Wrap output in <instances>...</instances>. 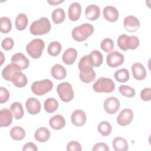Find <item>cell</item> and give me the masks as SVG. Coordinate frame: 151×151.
I'll list each match as a JSON object with an SVG mask.
<instances>
[{
	"mask_svg": "<svg viewBox=\"0 0 151 151\" xmlns=\"http://www.w3.org/2000/svg\"><path fill=\"white\" fill-rule=\"evenodd\" d=\"M93 32V26L88 23H84L73 28L71 31V35L74 40L81 42L86 40Z\"/></svg>",
	"mask_w": 151,
	"mask_h": 151,
	"instance_id": "obj_1",
	"label": "cell"
},
{
	"mask_svg": "<svg viewBox=\"0 0 151 151\" xmlns=\"http://www.w3.org/2000/svg\"><path fill=\"white\" fill-rule=\"evenodd\" d=\"M51 28V26L49 19L46 17H41L32 22L29 31L31 34L34 35H44L49 32Z\"/></svg>",
	"mask_w": 151,
	"mask_h": 151,
	"instance_id": "obj_2",
	"label": "cell"
},
{
	"mask_svg": "<svg viewBox=\"0 0 151 151\" xmlns=\"http://www.w3.org/2000/svg\"><path fill=\"white\" fill-rule=\"evenodd\" d=\"M117 45L119 47L123 50H135L139 45L140 41L137 37L134 35L129 36L126 34H122L117 38Z\"/></svg>",
	"mask_w": 151,
	"mask_h": 151,
	"instance_id": "obj_3",
	"label": "cell"
},
{
	"mask_svg": "<svg viewBox=\"0 0 151 151\" xmlns=\"http://www.w3.org/2000/svg\"><path fill=\"white\" fill-rule=\"evenodd\" d=\"M93 90L97 93H111L115 88L114 81L110 78L101 77L93 85Z\"/></svg>",
	"mask_w": 151,
	"mask_h": 151,
	"instance_id": "obj_4",
	"label": "cell"
},
{
	"mask_svg": "<svg viewBox=\"0 0 151 151\" xmlns=\"http://www.w3.org/2000/svg\"><path fill=\"white\" fill-rule=\"evenodd\" d=\"M44 47V41L40 38H36L31 41L27 45L26 51L31 58L37 59L41 56Z\"/></svg>",
	"mask_w": 151,
	"mask_h": 151,
	"instance_id": "obj_5",
	"label": "cell"
},
{
	"mask_svg": "<svg viewBox=\"0 0 151 151\" xmlns=\"http://www.w3.org/2000/svg\"><path fill=\"white\" fill-rule=\"evenodd\" d=\"M52 82L49 79L36 81L31 85V90L37 96H42L51 91L52 88Z\"/></svg>",
	"mask_w": 151,
	"mask_h": 151,
	"instance_id": "obj_6",
	"label": "cell"
},
{
	"mask_svg": "<svg viewBox=\"0 0 151 151\" xmlns=\"http://www.w3.org/2000/svg\"><path fill=\"white\" fill-rule=\"evenodd\" d=\"M57 91L60 99L64 102H69L74 96L71 85L68 82L60 83L57 87Z\"/></svg>",
	"mask_w": 151,
	"mask_h": 151,
	"instance_id": "obj_7",
	"label": "cell"
},
{
	"mask_svg": "<svg viewBox=\"0 0 151 151\" xmlns=\"http://www.w3.org/2000/svg\"><path fill=\"white\" fill-rule=\"evenodd\" d=\"M124 55L117 51H111L106 57V62L107 65L112 68L117 67L123 64L124 63Z\"/></svg>",
	"mask_w": 151,
	"mask_h": 151,
	"instance_id": "obj_8",
	"label": "cell"
},
{
	"mask_svg": "<svg viewBox=\"0 0 151 151\" xmlns=\"http://www.w3.org/2000/svg\"><path fill=\"white\" fill-rule=\"evenodd\" d=\"M120 101L115 97H110L107 98L103 104L105 111L110 114H115L120 107Z\"/></svg>",
	"mask_w": 151,
	"mask_h": 151,
	"instance_id": "obj_9",
	"label": "cell"
},
{
	"mask_svg": "<svg viewBox=\"0 0 151 151\" xmlns=\"http://www.w3.org/2000/svg\"><path fill=\"white\" fill-rule=\"evenodd\" d=\"M133 118V111L130 109H123L117 117V123L122 126L129 124Z\"/></svg>",
	"mask_w": 151,
	"mask_h": 151,
	"instance_id": "obj_10",
	"label": "cell"
},
{
	"mask_svg": "<svg viewBox=\"0 0 151 151\" xmlns=\"http://www.w3.org/2000/svg\"><path fill=\"white\" fill-rule=\"evenodd\" d=\"M123 25L126 31L130 32H133L139 29L140 21L137 17L133 15H128L124 19Z\"/></svg>",
	"mask_w": 151,
	"mask_h": 151,
	"instance_id": "obj_11",
	"label": "cell"
},
{
	"mask_svg": "<svg viewBox=\"0 0 151 151\" xmlns=\"http://www.w3.org/2000/svg\"><path fill=\"white\" fill-rule=\"evenodd\" d=\"M79 70V77L83 82L89 83L94 80L96 78V72L94 71L93 67H85Z\"/></svg>",
	"mask_w": 151,
	"mask_h": 151,
	"instance_id": "obj_12",
	"label": "cell"
},
{
	"mask_svg": "<svg viewBox=\"0 0 151 151\" xmlns=\"http://www.w3.org/2000/svg\"><path fill=\"white\" fill-rule=\"evenodd\" d=\"M25 106L28 113L32 115L37 114L41 111V103L38 99L34 97L28 99L25 103Z\"/></svg>",
	"mask_w": 151,
	"mask_h": 151,
	"instance_id": "obj_13",
	"label": "cell"
},
{
	"mask_svg": "<svg viewBox=\"0 0 151 151\" xmlns=\"http://www.w3.org/2000/svg\"><path fill=\"white\" fill-rule=\"evenodd\" d=\"M72 123L77 127L83 126L87 120V116L85 112L80 109L74 110L71 116Z\"/></svg>",
	"mask_w": 151,
	"mask_h": 151,
	"instance_id": "obj_14",
	"label": "cell"
},
{
	"mask_svg": "<svg viewBox=\"0 0 151 151\" xmlns=\"http://www.w3.org/2000/svg\"><path fill=\"white\" fill-rule=\"evenodd\" d=\"M21 68L18 65L11 63L3 69L2 71V76L5 80L11 81L13 76L17 72L21 71Z\"/></svg>",
	"mask_w": 151,
	"mask_h": 151,
	"instance_id": "obj_15",
	"label": "cell"
},
{
	"mask_svg": "<svg viewBox=\"0 0 151 151\" xmlns=\"http://www.w3.org/2000/svg\"><path fill=\"white\" fill-rule=\"evenodd\" d=\"M133 77L137 80H142L146 77L147 73L144 65L140 63H135L132 66Z\"/></svg>",
	"mask_w": 151,
	"mask_h": 151,
	"instance_id": "obj_16",
	"label": "cell"
},
{
	"mask_svg": "<svg viewBox=\"0 0 151 151\" xmlns=\"http://www.w3.org/2000/svg\"><path fill=\"white\" fill-rule=\"evenodd\" d=\"M119 11L113 6L108 5L103 9V17L108 21L116 22L119 18Z\"/></svg>",
	"mask_w": 151,
	"mask_h": 151,
	"instance_id": "obj_17",
	"label": "cell"
},
{
	"mask_svg": "<svg viewBox=\"0 0 151 151\" xmlns=\"http://www.w3.org/2000/svg\"><path fill=\"white\" fill-rule=\"evenodd\" d=\"M11 62L18 65L21 68V70H25L27 68L29 64L28 59L25 57L24 54L21 52L14 54L11 57Z\"/></svg>",
	"mask_w": 151,
	"mask_h": 151,
	"instance_id": "obj_18",
	"label": "cell"
},
{
	"mask_svg": "<svg viewBox=\"0 0 151 151\" xmlns=\"http://www.w3.org/2000/svg\"><path fill=\"white\" fill-rule=\"evenodd\" d=\"M81 14V6L78 2L72 3L68 10V14L71 21H76L79 19Z\"/></svg>",
	"mask_w": 151,
	"mask_h": 151,
	"instance_id": "obj_19",
	"label": "cell"
},
{
	"mask_svg": "<svg viewBox=\"0 0 151 151\" xmlns=\"http://www.w3.org/2000/svg\"><path fill=\"white\" fill-rule=\"evenodd\" d=\"M86 17L91 21L97 19L100 15V8L94 4L88 5L85 10Z\"/></svg>",
	"mask_w": 151,
	"mask_h": 151,
	"instance_id": "obj_20",
	"label": "cell"
},
{
	"mask_svg": "<svg viewBox=\"0 0 151 151\" xmlns=\"http://www.w3.org/2000/svg\"><path fill=\"white\" fill-rule=\"evenodd\" d=\"M77 57V51L75 48H70L66 50L62 56L63 61L67 65L73 64Z\"/></svg>",
	"mask_w": 151,
	"mask_h": 151,
	"instance_id": "obj_21",
	"label": "cell"
},
{
	"mask_svg": "<svg viewBox=\"0 0 151 151\" xmlns=\"http://www.w3.org/2000/svg\"><path fill=\"white\" fill-rule=\"evenodd\" d=\"M12 122V115L11 111L4 108L0 110V126L1 127H7Z\"/></svg>",
	"mask_w": 151,
	"mask_h": 151,
	"instance_id": "obj_22",
	"label": "cell"
},
{
	"mask_svg": "<svg viewBox=\"0 0 151 151\" xmlns=\"http://www.w3.org/2000/svg\"><path fill=\"white\" fill-rule=\"evenodd\" d=\"M49 124L53 129L60 130L65 126V120L62 115L56 114L51 117L49 120Z\"/></svg>",
	"mask_w": 151,
	"mask_h": 151,
	"instance_id": "obj_23",
	"label": "cell"
},
{
	"mask_svg": "<svg viewBox=\"0 0 151 151\" xmlns=\"http://www.w3.org/2000/svg\"><path fill=\"white\" fill-rule=\"evenodd\" d=\"M51 76L57 80H63L67 76L65 68L60 64H56L52 66L51 70Z\"/></svg>",
	"mask_w": 151,
	"mask_h": 151,
	"instance_id": "obj_24",
	"label": "cell"
},
{
	"mask_svg": "<svg viewBox=\"0 0 151 151\" xmlns=\"http://www.w3.org/2000/svg\"><path fill=\"white\" fill-rule=\"evenodd\" d=\"M88 55L89 57L90 63L93 67H98L102 64L103 57L99 51L93 50Z\"/></svg>",
	"mask_w": 151,
	"mask_h": 151,
	"instance_id": "obj_25",
	"label": "cell"
},
{
	"mask_svg": "<svg viewBox=\"0 0 151 151\" xmlns=\"http://www.w3.org/2000/svg\"><path fill=\"white\" fill-rule=\"evenodd\" d=\"M50 137V132L45 127H40L35 131L34 134L35 139L39 142H45L49 139Z\"/></svg>",
	"mask_w": 151,
	"mask_h": 151,
	"instance_id": "obj_26",
	"label": "cell"
},
{
	"mask_svg": "<svg viewBox=\"0 0 151 151\" xmlns=\"http://www.w3.org/2000/svg\"><path fill=\"white\" fill-rule=\"evenodd\" d=\"M112 146L116 151H126L129 148L127 140L122 137H115L112 141Z\"/></svg>",
	"mask_w": 151,
	"mask_h": 151,
	"instance_id": "obj_27",
	"label": "cell"
},
{
	"mask_svg": "<svg viewBox=\"0 0 151 151\" xmlns=\"http://www.w3.org/2000/svg\"><path fill=\"white\" fill-rule=\"evenodd\" d=\"M11 81L13 83L15 86L19 88H22L26 86L27 83V78L26 76L21 71H19L13 76Z\"/></svg>",
	"mask_w": 151,
	"mask_h": 151,
	"instance_id": "obj_28",
	"label": "cell"
},
{
	"mask_svg": "<svg viewBox=\"0 0 151 151\" xmlns=\"http://www.w3.org/2000/svg\"><path fill=\"white\" fill-rule=\"evenodd\" d=\"M28 18L25 14L21 13L18 14L15 21V25L17 29L19 31L24 30L28 24Z\"/></svg>",
	"mask_w": 151,
	"mask_h": 151,
	"instance_id": "obj_29",
	"label": "cell"
},
{
	"mask_svg": "<svg viewBox=\"0 0 151 151\" xmlns=\"http://www.w3.org/2000/svg\"><path fill=\"white\" fill-rule=\"evenodd\" d=\"M10 136L15 140H21L25 136V132L21 126H14L10 130Z\"/></svg>",
	"mask_w": 151,
	"mask_h": 151,
	"instance_id": "obj_30",
	"label": "cell"
},
{
	"mask_svg": "<svg viewBox=\"0 0 151 151\" xmlns=\"http://www.w3.org/2000/svg\"><path fill=\"white\" fill-rule=\"evenodd\" d=\"M44 107L46 112L51 113L55 111L58 107V103L54 98H48L46 99L44 103Z\"/></svg>",
	"mask_w": 151,
	"mask_h": 151,
	"instance_id": "obj_31",
	"label": "cell"
},
{
	"mask_svg": "<svg viewBox=\"0 0 151 151\" xmlns=\"http://www.w3.org/2000/svg\"><path fill=\"white\" fill-rule=\"evenodd\" d=\"M65 12L61 8L55 9L51 14L52 19L53 22L55 24H58L63 22L65 19Z\"/></svg>",
	"mask_w": 151,
	"mask_h": 151,
	"instance_id": "obj_32",
	"label": "cell"
},
{
	"mask_svg": "<svg viewBox=\"0 0 151 151\" xmlns=\"http://www.w3.org/2000/svg\"><path fill=\"white\" fill-rule=\"evenodd\" d=\"M10 109L13 113V116L15 119H21L24 114V111L22 104L19 102L13 103L10 107Z\"/></svg>",
	"mask_w": 151,
	"mask_h": 151,
	"instance_id": "obj_33",
	"label": "cell"
},
{
	"mask_svg": "<svg viewBox=\"0 0 151 151\" xmlns=\"http://www.w3.org/2000/svg\"><path fill=\"white\" fill-rule=\"evenodd\" d=\"M114 78L120 83H125L129 80V72L126 68H122L115 71Z\"/></svg>",
	"mask_w": 151,
	"mask_h": 151,
	"instance_id": "obj_34",
	"label": "cell"
},
{
	"mask_svg": "<svg viewBox=\"0 0 151 151\" xmlns=\"http://www.w3.org/2000/svg\"><path fill=\"white\" fill-rule=\"evenodd\" d=\"M61 50V44L58 41H52L49 44L47 51L49 55L52 57H55L60 53Z\"/></svg>",
	"mask_w": 151,
	"mask_h": 151,
	"instance_id": "obj_35",
	"label": "cell"
},
{
	"mask_svg": "<svg viewBox=\"0 0 151 151\" xmlns=\"http://www.w3.org/2000/svg\"><path fill=\"white\" fill-rule=\"evenodd\" d=\"M97 130L103 136H107L111 133L112 127L108 122L102 121L98 124Z\"/></svg>",
	"mask_w": 151,
	"mask_h": 151,
	"instance_id": "obj_36",
	"label": "cell"
},
{
	"mask_svg": "<svg viewBox=\"0 0 151 151\" xmlns=\"http://www.w3.org/2000/svg\"><path fill=\"white\" fill-rule=\"evenodd\" d=\"M12 28V22L9 18L2 17L0 19V31L2 33H8Z\"/></svg>",
	"mask_w": 151,
	"mask_h": 151,
	"instance_id": "obj_37",
	"label": "cell"
},
{
	"mask_svg": "<svg viewBox=\"0 0 151 151\" xmlns=\"http://www.w3.org/2000/svg\"><path fill=\"white\" fill-rule=\"evenodd\" d=\"M119 91L123 96L127 97H133L135 95V90L130 86L122 85L119 88Z\"/></svg>",
	"mask_w": 151,
	"mask_h": 151,
	"instance_id": "obj_38",
	"label": "cell"
},
{
	"mask_svg": "<svg viewBox=\"0 0 151 151\" xmlns=\"http://www.w3.org/2000/svg\"><path fill=\"white\" fill-rule=\"evenodd\" d=\"M100 47L106 52H110L114 48V42L111 38H105L100 43Z\"/></svg>",
	"mask_w": 151,
	"mask_h": 151,
	"instance_id": "obj_39",
	"label": "cell"
},
{
	"mask_svg": "<svg viewBox=\"0 0 151 151\" xmlns=\"http://www.w3.org/2000/svg\"><path fill=\"white\" fill-rule=\"evenodd\" d=\"M14 45V40L9 37H7L4 38L1 42V47L3 49L5 50H11Z\"/></svg>",
	"mask_w": 151,
	"mask_h": 151,
	"instance_id": "obj_40",
	"label": "cell"
},
{
	"mask_svg": "<svg viewBox=\"0 0 151 151\" xmlns=\"http://www.w3.org/2000/svg\"><path fill=\"white\" fill-rule=\"evenodd\" d=\"M68 151H81L82 150L81 145L77 141H71L67 145Z\"/></svg>",
	"mask_w": 151,
	"mask_h": 151,
	"instance_id": "obj_41",
	"label": "cell"
},
{
	"mask_svg": "<svg viewBox=\"0 0 151 151\" xmlns=\"http://www.w3.org/2000/svg\"><path fill=\"white\" fill-rule=\"evenodd\" d=\"M9 98V93L6 88L3 87H0V103L6 102Z\"/></svg>",
	"mask_w": 151,
	"mask_h": 151,
	"instance_id": "obj_42",
	"label": "cell"
},
{
	"mask_svg": "<svg viewBox=\"0 0 151 151\" xmlns=\"http://www.w3.org/2000/svg\"><path fill=\"white\" fill-rule=\"evenodd\" d=\"M140 96L141 99L143 101H150L151 99V88L149 87L143 88L140 91Z\"/></svg>",
	"mask_w": 151,
	"mask_h": 151,
	"instance_id": "obj_43",
	"label": "cell"
},
{
	"mask_svg": "<svg viewBox=\"0 0 151 151\" xmlns=\"http://www.w3.org/2000/svg\"><path fill=\"white\" fill-rule=\"evenodd\" d=\"M92 150L93 151H99V150L109 151L110 149L107 144L103 142H99L94 145Z\"/></svg>",
	"mask_w": 151,
	"mask_h": 151,
	"instance_id": "obj_44",
	"label": "cell"
},
{
	"mask_svg": "<svg viewBox=\"0 0 151 151\" xmlns=\"http://www.w3.org/2000/svg\"><path fill=\"white\" fill-rule=\"evenodd\" d=\"M37 146L32 142H29L25 144L23 146L22 150L24 151H27V150H32V151H37Z\"/></svg>",
	"mask_w": 151,
	"mask_h": 151,
	"instance_id": "obj_45",
	"label": "cell"
},
{
	"mask_svg": "<svg viewBox=\"0 0 151 151\" xmlns=\"http://www.w3.org/2000/svg\"><path fill=\"white\" fill-rule=\"evenodd\" d=\"M48 3H49L50 4L52 5H58L60 3H62L63 2H64V1H60V0H58V1H54V0H52V1H47Z\"/></svg>",
	"mask_w": 151,
	"mask_h": 151,
	"instance_id": "obj_46",
	"label": "cell"
}]
</instances>
